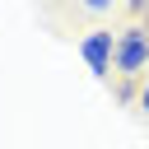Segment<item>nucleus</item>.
<instances>
[{
  "label": "nucleus",
  "instance_id": "f257e3e1",
  "mask_svg": "<svg viewBox=\"0 0 149 149\" xmlns=\"http://www.w3.org/2000/svg\"><path fill=\"white\" fill-rule=\"evenodd\" d=\"M112 70L121 79H140L149 70V28L144 23H126L116 33V56H112Z\"/></svg>",
  "mask_w": 149,
  "mask_h": 149
},
{
  "label": "nucleus",
  "instance_id": "f03ea898",
  "mask_svg": "<svg viewBox=\"0 0 149 149\" xmlns=\"http://www.w3.org/2000/svg\"><path fill=\"white\" fill-rule=\"evenodd\" d=\"M79 56H84V65H88L98 79H107V74H112V56H116V33H112V28L84 33V37H79Z\"/></svg>",
  "mask_w": 149,
  "mask_h": 149
},
{
  "label": "nucleus",
  "instance_id": "7ed1b4c3",
  "mask_svg": "<svg viewBox=\"0 0 149 149\" xmlns=\"http://www.w3.org/2000/svg\"><path fill=\"white\" fill-rule=\"evenodd\" d=\"M84 9H93V14H112V0H79Z\"/></svg>",
  "mask_w": 149,
  "mask_h": 149
},
{
  "label": "nucleus",
  "instance_id": "20e7f679",
  "mask_svg": "<svg viewBox=\"0 0 149 149\" xmlns=\"http://www.w3.org/2000/svg\"><path fill=\"white\" fill-rule=\"evenodd\" d=\"M140 112L149 116V79H144V88H140Z\"/></svg>",
  "mask_w": 149,
  "mask_h": 149
}]
</instances>
